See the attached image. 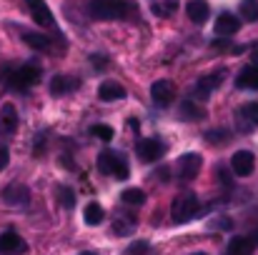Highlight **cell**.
<instances>
[{
  "instance_id": "cell-1",
  "label": "cell",
  "mask_w": 258,
  "mask_h": 255,
  "mask_svg": "<svg viewBox=\"0 0 258 255\" xmlns=\"http://www.w3.org/2000/svg\"><path fill=\"white\" fill-rule=\"evenodd\" d=\"M88 13L95 20H133L138 18V5L133 0H90Z\"/></svg>"
},
{
  "instance_id": "cell-2",
  "label": "cell",
  "mask_w": 258,
  "mask_h": 255,
  "mask_svg": "<svg viewBox=\"0 0 258 255\" xmlns=\"http://www.w3.org/2000/svg\"><path fill=\"white\" fill-rule=\"evenodd\" d=\"M98 170L105 173V175H110V178H115V180H125L128 173H131L125 155L118 153V150H103L98 155Z\"/></svg>"
},
{
  "instance_id": "cell-3",
  "label": "cell",
  "mask_w": 258,
  "mask_h": 255,
  "mask_svg": "<svg viewBox=\"0 0 258 255\" xmlns=\"http://www.w3.org/2000/svg\"><path fill=\"white\" fill-rule=\"evenodd\" d=\"M198 210H201L198 195L196 193H180V195H175L171 205V218L173 223H188L198 215Z\"/></svg>"
},
{
  "instance_id": "cell-4",
  "label": "cell",
  "mask_w": 258,
  "mask_h": 255,
  "mask_svg": "<svg viewBox=\"0 0 258 255\" xmlns=\"http://www.w3.org/2000/svg\"><path fill=\"white\" fill-rule=\"evenodd\" d=\"M38 80H40V65H35V63H25L8 75V85L13 90H28V88L38 85Z\"/></svg>"
},
{
  "instance_id": "cell-5",
  "label": "cell",
  "mask_w": 258,
  "mask_h": 255,
  "mask_svg": "<svg viewBox=\"0 0 258 255\" xmlns=\"http://www.w3.org/2000/svg\"><path fill=\"white\" fill-rule=\"evenodd\" d=\"M136 155L143 160V163H156L166 155V145L156 138H141L136 143Z\"/></svg>"
},
{
  "instance_id": "cell-6",
  "label": "cell",
  "mask_w": 258,
  "mask_h": 255,
  "mask_svg": "<svg viewBox=\"0 0 258 255\" xmlns=\"http://www.w3.org/2000/svg\"><path fill=\"white\" fill-rule=\"evenodd\" d=\"M233 120H236V130H238V133H251V130H256L258 103H243V105L236 110Z\"/></svg>"
},
{
  "instance_id": "cell-7",
  "label": "cell",
  "mask_w": 258,
  "mask_h": 255,
  "mask_svg": "<svg viewBox=\"0 0 258 255\" xmlns=\"http://www.w3.org/2000/svg\"><path fill=\"white\" fill-rule=\"evenodd\" d=\"M201 165H203V158H201L198 153H185V155H180L178 163H175L178 178H180V180H193V178L198 175Z\"/></svg>"
},
{
  "instance_id": "cell-8",
  "label": "cell",
  "mask_w": 258,
  "mask_h": 255,
  "mask_svg": "<svg viewBox=\"0 0 258 255\" xmlns=\"http://www.w3.org/2000/svg\"><path fill=\"white\" fill-rule=\"evenodd\" d=\"M151 100L158 105V108H168L173 100H175V88L171 80H156L151 85Z\"/></svg>"
},
{
  "instance_id": "cell-9",
  "label": "cell",
  "mask_w": 258,
  "mask_h": 255,
  "mask_svg": "<svg viewBox=\"0 0 258 255\" xmlns=\"http://www.w3.org/2000/svg\"><path fill=\"white\" fill-rule=\"evenodd\" d=\"M25 3H28V10H30L35 25H40V28H53L55 25V18H53L50 8L45 5V0H25Z\"/></svg>"
},
{
  "instance_id": "cell-10",
  "label": "cell",
  "mask_w": 258,
  "mask_h": 255,
  "mask_svg": "<svg viewBox=\"0 0 258 255\" xmlns=\"http://www.w3.org/2000/svg\"><path fill=\"white\" fill-rule=\"evenodd\" d=\"M25 250H28V243L15 230H5L0 235V255H20Z\"/></svg>"
},
{
  "instance_id": "cell-11",
  "label": "cell",
  "mask_w": 258,
  "mask_h": 255,
  "mask_svg": "<svg viewBox=\"0 0 258 255\" xmlns=\"http://www.w3.org/2000/svg\"><path fill=\"white\" fill-rule=\"evenodd\" d=\"M15 130H18V110L13 103H5L0 108V135L10 138V135H15Z\"/></svg>"
},
{
  "instance_id": "cell-12",
  "label": "cell",
  "mask_w": 258,
  "mask_h": 255,
  "mask_svg": "<svg viewBox=\"0 0 258 255\" xmlns=\"http://www.w3.org/2000/svg\"><path fill=\"white\" fill-rule=\"evenodd\" d=\"M221 80H223V75L221 73H211V75H203L198 83H196V98L198 100H208L216 90H218V85H221Z\"/></svg>"
},
{
  "instance_id": "cell-13",
  "label": "cell",
  "mask_w": 258,
  "mask_h": 255,
  "mask_svg": "<svg viewBox=\"0 0 258 255\" xmlns=\"http://www.w3.org/2000/svg\"><path fill=\"white\" fill-rule=\"evenodd\" d=\"M253 153H248V150H238L233 158H231V168L233 173L238 175V178H248L251 173H253Z\"/></svg>"
},
{
  "instance_id": "cell-14",
  "label": "cell",
  "mask_w": 258,
  "mask_h": 255,
  "mask_svg": "<svg viewBox=\"0 0 258 255\" xmlns=\"http://www.w3.org/2000/svg\"><path fill=\"white\" fill-rule=\"evenodd\" d=\"M238 28H241V20H238L236 15H231V13H221V15L216 18V35L228 38V35H236Z\"/></svg>"
},
{
  "instance_id": "cell-15",
  "label": "cell",
  "mask_w": 258,
  "mask_h": 255,
  "mask_svg": "<svg viewBox=\"0 0 258 255\" xmlns=\"http://www.w3.org/2000/svg\"><path fill=\"white\" fill-rule=\"evenodd\" d=\"M3 198H5V203H8V205H28L30 193H28V188H25V185L13 183V185H8V188L3 190Z\"/></svg>"
},
{
  "instance_id": "cell-16",
  "label": "cell",
  "mask_w": 258,
  "mask_h": 255,
  "mask_svg": "<svg viewBox=\"0 0 258 255\" xmlns=\"http://www.w3.org/2000/svg\"><path fill=\"white\" fill-rule=\"evenodd\" d=\"M98 98H100L103 103L123 100V98H125V88L120 83H115V80H105V83H100V88H98Z\"/></svg>"
},
{
  "instance_id": "cell-17",
  "label": "cell",
  "mask_w": 258,
  "mask_h": 255,
  "mask_svg": "<svg viewBox=\"0 0 258 255\" xmlns=\"http://www.w3.org/2000/svg\"><path fill=\"white\" fill-rule=\"evenodd\" d=\"M185 13H188V18H190L196 25H203V23L208 20V15H211V8H208L206 0H188Z\"/></svg>"
},
{
  "instance_id": "cell-18",
  "label": "cell",
  "mask_w": 258,
  "mask_h": 255,
  "mask_svg": "<svg viewBox=\"0 0 258 255\" xmlns=\"http://www.w3.org/2000/svg\"><path fill=\"white\" fill-rule=\"evenodd\" d=\"M253 248H256L253 238H248V235H236V238H231V243H228V248H226V255H253Z\"/></svg>"
},
{
  "instance_id": "cell-19",
  "label": "cell",
  "mask_w": 258,
  "mask_h": 255,
  "mask_svg": "<svg viewBox=\"0 0 258 255\" xmlns=\"http://www.w3.org/2000/svg\"><path fill=\"white\" fill-rule=\"evenodd\" d=\"M236 85H238V88H243V90H258V63L246 65V68L238 73Z\"/></svg>"
},
{
  "instance_id": "cell-20",
  "label": "cell",
  "mask_w": 258,
  "mask_h": 255,
  "mask_svg": "<svg viewBox=\"0 0 258 255\" xmlns=\"http://www.w3.org/2000/svg\"><path fill=\"white\" fill-rule=\"evenodd\" d=\"M76 88H78V80L71 78V75H55V78L50 80V93H53V95H68V93L76 90Z\"/></svg>"
},
{
  "instance_id": "cell-21",
  "label": "cell",
  "mask_w": 258,
  "mask_h": 255,
  "mask_svg": "<svg viewBox=\"0 0 258 255\" xmlns=\"http://www.w3.org/2000/svg\"><path fill=\"white\" fill-rule=\"evenodd\" d=\"M180 118L183 120H203L206 113H203V108L196 105V100H185V103H180Z\"/></svg>"
},
{
  "instance_id": "cell-22",
  "label": "cell",
  "mask_w": 258,
  "mask_h": 255,
  "mask_svg": "<svg viewBox=\"0 0 258 255\" xmlns=\"http://www.w3.org/2000/svg\"><path fill=\"white\" fill-rule=\"evenodd\" d=\"M83 218H86L88 225H100L103 218H105V210H103V205H98V203H88L86 210H83Z\"/></svg>"
},
{
  "instance_id": "cell-23",
  "label": "cell",
  "mask_w": 258,
  "mask_h": 255,
  "mask_svg": "<svg viewBox=\"0 0 258 255\" xmlns=\"http://www.w3.org/2000/svg\"><path fill=\"white\" fill-rule=\"evenodd\" d=\"M23 40L35 50H50V45H53L48 35H38V33H23Z\"/></svg>"
},
{
  "instance_id": "cell-24",
  "label": "cell",
  "mask_w": 258,
  "mask_h": 255,
  "mask_svg": "<svg viewBox=\"0 0 258 255\" xmlns=\"http://www.w3.org/2000/svg\"><path fill=\"white\" fill-rule=\"evenodd\" d=\"M136 230V220L131 215H118L115 223H113V233L115 235H131Z\"/></svg>"
},
{
  "instance_id": "cell-25",
  "label": "cell",
  "mask_w": 258,
  "mask_h": 255,
  "mask_svg": "<svg viewBox=\"0 0 258 255\" xmlns=\"http://www.w3.org/2000/svg\"><path fill=\"white\" fill-rule=\"evenodd\" d=\"M120 198H123L125 205H143V203H146V193H143L141 188H125V190L120 193Z\"/></svg>"
},
{
  "instance_id": "cell-26",
  "label": "cell",
  "mask_w": 258,
  "mask_h": 255,
  "mask_svg": "<svg viewBox=\"0 0 258 255\" xmlns=\"http://www.w3.org/2000/svg\"><path fill=\"white\" fill-rule=\"evenodd\" d=\"M241 18L246 23H256L258 20V0H243L241 3Z\"/></svg>"
},
{
  "instance_id": "cell-27",
  "label": "cell",
  "mask_w": 258,
  "mask_h": 255,
  "mask_svg": "<svg viewBox=\"0 0 258 255\" xmlns=\"http://www.w3.org/2000/svg\"><path fill=\"white\" fill-rule=\"evenodd\" d=\"M173 13H175V3H171V0H166V3H156V5H153V15L168 18V15H173Z\"/></svg>"
},
{
  "instance_id": "cell-28",
  "label": "cell",
  "mask_w": 258,
  "mask_h": 255,
  "mask_svg": "<svg viewBox=\"0 0 258 255\" xmlns=\"http://www.w3.org/2000/svg\"><path fill=\"white\" fill-rule=\"evenodd\" d=\"M90 135H95V138H100V140H110L115 133H113L110 125H93V128H90Z\"/></svg>"
},
{
  "instance_id": "cell-29",
  "label": "cell",
  "mask_w": 258,
  "mask_h": 255,
  "mask_svg": "<svg viewBox=\"0 0 258 255\" xmlns=\"http://www.w3.org/2000/svg\"><path fill=\"white\" fill-rule=\"evenodd\" d=\"M60 203L66 208H76V195H73L71 188H60Z\"/></svg>"
},
{
  "instance_id": "cell-30",
  "label": "cell",
  "mask_w": 258,
  "mask_h": 255,
  "mask_svg": "<svg viewBox=\"0 0 258 255\" xmlns=\"http://www.w3.org/2000/svg\"><path fill=\"white\" fill-rule=\"evenodd\" d=\"M8 163H10V153H8V148L0 143V170L8 168Z\"/></svg>"
},
{
  "instance_id": "cell-31",
  "label": "cell",
  "mask_w": 258,
  "mask_h": 255,
  "mask_svg": "<svg viewBox=\"0 0 258 255\" xmlns=\"http://www.w3.org/2000/svg\"><path fill=\"white\" fill-rule=\"evenodd\" d=\"M146 250H148V243H136V245L128 248V253L131 255H141V253H146Z\"/></svg>"
},
{
  "instance_id": "cell-32",
  "label": "cell",
  "mask_w": 258,
  "mask_h": 255,
  "mask_svg": "<svg viewBox=\"0 0 258 255\" xmlns=\"http://www.w3.org/2000/svg\"><path fill=\"white\" fill-rule=\"evenodd\" d=\"M90 63H93V65H98V68H103V65H105V58H98V55H93V58H90Z\"/></svg>"
},
{
  "instance_id": "cell-33",
  "label": "cell",
  "mask_w": 258,
  "mask_h": 255,
  "mask_svg": "<svg viewBox=\"0 0 258 255\" xmlns=\"http://www.w3.org/2000/svg\"><path fill=\"white\" fill-rule=\"evenodd\" d=\"M253 63H258V45L253 48Z\"/></svg>"
},
{
  "instance_id": "cell-34",
  "label": "cell",
  "mask_w": 258,
  "mask_h": 255,
  "mask_svg": "<svg viewBox=\"0 0 258 255\" xmlns=\"http://www.w3.org/2000/svg\"><path fill=\"white\" fill-rule=\"evenodd\" d=\"M253 243L258 245V228H256V233H253Z\"/></svg>"
},
{
  "instance_id": "cell-35",
  "label": "cell",
  "mask_w": 258,
  "mask_h": 255,
  "mask_svg": "<svg viewBox=\"0 0 258 255\" xmlns=\"http://www.w3.org/2000/svg\"><path fill=\"white\" fill-rule=\"evenodd\" d=\"M81 255H98V253H81Z\"/></svg>"
},
{
  "instance_id": "cell-36",
  "label": "cell",
  "mask_w": 258,
  "mask_h": 255,
  "mask_svg": "<svg viewBox=\"0 0 258 255\" xmlns=\"http://www.w3.org/2000/svg\"><path fill=\"white\" fill-rule=\"evenodd\" d=\"M196 255H206V253H196Z\"/></svg>"
}]
</instances>
